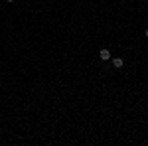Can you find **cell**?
Masks as SVG:
<instances>
[{"label":"cell","instance_id":"1","mask_svg":"<svg viewBox=\"0 0 148 146\" xmlns=\"http://www.w3.org/2000/svg\"><path fill=\"white\" fill-rule=\"evenodd\" d=\"M99 57H101L103 61H107V59H111V51H109L107 47H103L101 51H99Z\"/></svg>","mask_w":148,"mask_h":146},{"label":"cell","instance_id":"4","mask_svg":"<svg viewBox=\"0 0 148 146\" xmlns=\"http://www.w3.org/2000/svg\"><path fill=\"white\" fill-rule=\"evenodd\" d=\"M8 2H14V0H8Z\"/></svg>","mask_w":148,"mask_h":146},{"label":"cell","instance_id":"2","mask_svg":"<svg viewBox=\"0 0 148 146\" xmlns=\"http://www.w3.org/2000/svg\"><path fill=\"white\" fill-rule=\"evenodd\" d=\"M113 67H116V69L123 67V59H121V57H114L113 59Z\"/></svg>","mask_w":148,"mask_h":146},{"label":"cell","instance_id":"3","mask_svg":"<svg viewBox=\"0 0 148 146\" xmlns=\"http://www.w3.org/2000/svg\"><path fill=\"white\" fill-rule=\"evenodd\" d=\"M144 36H146V38H148V30H146V34H144Z\"/></svg>","mask_w":148,"mask_h":146}]
</instances>
